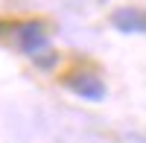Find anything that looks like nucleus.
Here are the masks:
<instances>
[{
    "mask_svg": "<svg viewBox=\"0 0 146 143\" xmlns=\"http://www.w3.org/2000/svg\"><path fill=\"white\" fill-rule=\"evenodd\" d=\"M111 23L120 32H143L146 29V15L140 9H117L111 15Z\"/></svg>",
    "mask_w": 146,
    "mask_h": 143,
    "instance_id": "3",
    "label": "nucleus"
},
{
    "mask_svg": "<svg viewBox=\"0 0 146 143\" xmlns=\"http://www.w3.org/2000/svg\"><path fill=\"white\" fill-rule=\"evenodd\" d=\"M18 44H21V50H27V53H41V47L47 44V35H44V26L41 23H21L18 26Z\"/></svg>",
    "mask_w": 146,
    "mask_h": 143,
    "instance_id": "2",
    "label": "nucleus"
},
{
    "mask_svg": "<svg viewBox=\"0 0 146 143\" xmlns=\"http://www.w3.org/2000/svg\"><path fill=\"white\" fill-rule=\"evenodd\" d=\"M67 88H70L73 93H79L82 99H91V102H96V99L105 97V85H102L96 76H91V73L70 76V79H67Z\"/></svg>",
    "mask_w": 146,
    "mask_h": 143,
    "instance_id": "1",
    "label": "nucleus"
}]
</instances>
